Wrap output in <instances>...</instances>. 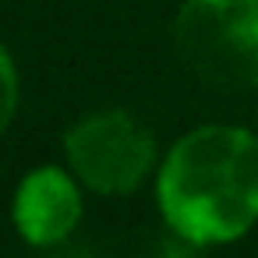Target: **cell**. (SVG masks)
Returning <instances> with one entry per match:
<instances>
[{"label":"cell","mask_w":258,"mask_h":258,"mask_svg":"<svg viewBox=\"0 0 258 258\" xmlns=\"http://www.w3.org/2000/svg\"><path fill=\"white\" fill-rule=\"evenodd\" d=\"M156 198L177 237L198 247L240 240L258 223V135L230 124L187 131L159 166Z\"/></svg>","instance_id":"cell-1"},{"label":"cell","mask_w":258,"mask_h":258,"mask_svg":"<svg viewBox=\"0 0 258 258\" xmlns=\"http://www.w3.org/2000/svg\"><path fill=\"white\" fill-rule=\"evenodd\" d=\"M173 50L212 89H258V0H184L173 22Z\"/></svg>","instance_id":"cell-2"},{"label":"cell","mask_w":258,"mask_h":258,"mask_svg":"<svg viewBox=\"0 0 258 258\" xmlns=\"http://www.w3.org/2000/svg\"><path fill=\"white\" fill-rule=\"evenodd\" d=\"M71 173L96 195H131L156 166V138L124 110H99L64 135Z\"/></svg>","instance_id":"cell-3"},{"label":"cell","mask_w":258,"mask_h":258,"mask_svg":"<svg viewBox=\"0 0 258 258\" xmlns=\"http://www.w3.org/2000/svg\"><path fill=\"white\" fill-rule=\"evenodd\" d=\"M78 177L60 166H36L15 191V226L32 247L60 244L82 219Z\"/></svg>","instance_id":"cell-4"},{"label":"cell","mask_w":258,"mask_h":258,"mask_svg":"<svg viewBox=\"0 0 258 258\" xmlns=\"http://www.w3.org/2000/svg\"><path fill=\"white\" fill-rule=\"evenodd\" d=\"M0 71H4V124H11L15 117V99H18V78H15V60L4 50L0 53Z\"/></svg>","instance_id":"cell-5"}]
</instances>
